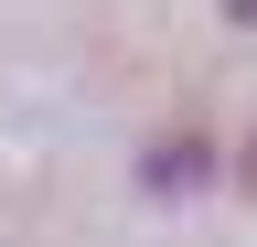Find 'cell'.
Listing matches in <instances>:
<instances>
[{"mask_svg":"<svg viewBox=\"0 0 257 247\" xmlns=\"http://www.w3.org/2000/svg\"><path fill=\"white\" fill-rule=\"evenodd\" d=\"M246 183H257V150H246Z\"/></svg>","mask_w":257,"mask_h":247,"instance_id":"obj_1","label":"cell"}]
</instances>
